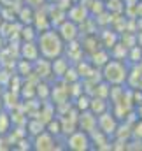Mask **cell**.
I'll list each match as a JSON object with an SVG mask.
<instances>
[{"label": "cell", "mask_w": 142, "mask_h": 151, "mask_svg": "<svg viewBox=\"0 0 142 151\" xmlns=\"http://www.w3.org/2000/svg\"><path fill=\"white\" fill-rule=\"evenodd\" d=\"M35 42L39 47V55L49 62L65 53V40L60 37L56 28H47V30L39 32Z\"/></svg>", "instance_id": "1"}, {"label": "cell", "mask_w": 142, "mask_h": 151, "mask_svg": "<svg viewBox=\"0 0 142 151\" xmlns=\"http://www.w3.org/2000/svg\"><path fill=\"white\" fill-rule=\"evenodd\" d=\"M102 69V81H105L107 84L110 86H116V84H125L126 83V77H128V65L123 62V60H116V58H110L105 65L100 67Z\"/></svg>", "instance_id": "2"}, {"label": "cell", "mask_w": 142, "mask_h": 151, "mask_svg": "<svg viewBox=\"0 0 142 151\" xmlns=\"http://www.w3.org/2000/svg\"><path fill=\"white\" fill-rule=\"evenodd\" d=\"M65 146L67 150L72 151H88V150H93L91 146V139H90V134L82 132V130H74L72 134L67 135L65 139Z\"/></svg>", "instance_id": "3"}, {"label": "cell", "mask_w": 142, "mask_h": 151, "mask_svg": "<svg viewBox=\"0 0 142 151\" xmlns=\"http://www.w3.org/2000/svg\"><path fill=\"white\" fill-rule=\"evenodd\" d=\"M118 123H119V119L110 113L109 109L97 116V128H98L100 132H104L105 135H109V137L114 135V132H116V128H118Z\"/></svg>", "instance_id": "4"}, {"label": "cell", "mask_w": 142, "mask_h": 151, "mask_svg": "<svg viewBox=\"0 0 142 151\" xmlns=\"http://www.w3.org/2000/svg\"><path fill=\"white\" fill-rule=\"evenodd\" d=\"M32 148L37 151H51V150H56V137L51 135L47 130L40 132L39 135H35V139L32 141Z\"/></svg>", "instance_id": "5"}, {"label": "cell", "mask_w": 142, "mask_h": 151, "mask_svg": "<svg viewBox=\"0 0 142 151\" xmlns=\"http://www.w3.org/2000/svg\"><path fill=\"white\" fill-rule=\"evenodd\" d=\"M56 32L60 34V37L63 39L65 42L75 40V39L79 37V27H77V23H74L70 19H63V21L56 27Z\"/></svg>", "instance_id": "6"}, {"label": "cell", "mask_w": 142, "mask_h": 151, "mask_svg": "<svg viewBox=\"0 0 142 151\" xmlns=\"http://www.w3.org/2000/svg\"><path fill=\"white\" fill-rule=\"evenodd\" d=\"M77 128L82 130V132H86V134L93 132L97 128V114H93L90 109L81 111L79 116H77Z\"/></svg>", "instance_id": "7"}, {"label": "cell", "mask_w": 142, "mask_h": 151, "mask_svg": "<svg viewBox=\"0 0 142 151\" xmlns=\"http://www.w3.org/2000/svg\"><path fill=\"white\" fill-rule=\"evenodd\" d=\"M90 18V11L86 5L82 4H75V5H70L69 7V19L74 21V23H84L86 19Z\"/></svg>", "instance_id": "8"}, {"label": "cell", "mask_w": 142, "mask_h": 151, "mask_svg": "<svg viewBox=\"0 0 142 151\" xmlns=\"http://www.w3.org/2000/svg\"><path fill=\"white\" fill-rule=\"evenodd\" d=\"M21 56H23L25 62H35L37 58L40 56L35 40H25L21 44Z\"/></svg>", "instance_id": "9"}, {"label": "cell", "mask_w": 142, "mask_h": 151, "mask_svg": "<svg viewBox=\"0 0 142 151\" xmlns=\"http://www.w3.org/2000/svg\"><path fill=\"white\" fill-rule=\"evenodd\" d=\"M69 67H70V63L63 56H58V58L51 60V72L56 76V77H63Z\"/></svg>", "instance_id": "10"}, {"label": "cell", "mask_w": 142, "mask_h": 151, "mask_svg": "<svg viewBox=\"0 0 142 151\" xmlns=\"http://www.w3.org/2000/svg\"><path fill=\"white\" fill-rule=\"evenodd\" d=\"M90 111L93 114H102L104 111H107L109 109V102H107V99H102V97H91L90 99V107H88Z\"/></svg>", "instance_id": "11"}, {"label": "cell", "mask_w": 142, "mask_h": 151, "mask_svg": "<svg viewBox=\"0 0 142 151\" xmlns=\"http://www.w3.org/2000/svg\"><path fill=\"white\" fill-rule=\"evenodd\" d=\"M109 60H110V55H109V51L105 47H98L97 51L91 53V65L102 67V65H105Z\"/></svg>", "instance_id": "12"}, {"label": "cell", "mask_w": 142, "mask_h": 151, "mask_svg": "<svg viewBox=\"0 0 142 151\" xmlns=\"http://www.w3.org/2000/svg\"><path fill=\"white\" fill-rule=\"evenodd\" d=\"M11 125H12V118L9 116V113L0 111V135H5L11 130Z\"/></svg>", "instance_id": "13"}, {"label": "cell", "mask_w": 142, "mask_h": 151, "mask_svg": "<svg viewBox=\"0 0 142 151\" xmlns=\"http://www.w3.org/2000/svg\"><path fill=\"white\" fill-rule=\"evenodd\" d=\"M27 128H28V132L35 137V135L40 134V132L46 130V123H42L40 119H30V121L27 123Z\"/></svg>", "instance_id": "14"}, {"label": "cell", "mask_w": 142, "mask_h": 151, "mask_svg": "<svg viewBox=\"0 0 142 151\" xmlns=\"http://www.w3.org/2000/svg\"><path fill=\"white\" fill-rule=\"evenodd\" d=\"M46 130H47L51 135H55V137L62 135V125H60V119H49V121H46Z\"/></svg>", "instance_id": "15"}, {"label": "cell", "mask_w": 142, "mask_h": 151, "mask_svg": "<svg viewBox=\"0 0 142 151\" xmlns=\"http://www.w3.org/2000/svg\"><path fill=\"white\" fill-rule=\"evenodd\" d=\"M132 139H139L142 141V119H135V123L132 125Z\"/></svg>", "instance_id": "16"}, {"label": "cell", "mask_w": 142, "mask_h": 151, "mask_svg": "<svg viewBox=\"0 0 142 151\" xmlns=\"http://www.w3.org/2000/svg\"><path fill=\"white\" fill-rule=\"evenodd\" d=\"M133 113L137 114L139 119H142V102L141 104H137V106H133Z\"/></svg>", "instance_id": "17"}, {"label": "cell", "mask_w": 142, "mask_h": 151, "mask_svg": "<svg viewBox=\"0 0 142 151\" xmlns=\"http://www.w3.org/2000/svg\"><path fill=\"white\" fill-rule=\"evenodd\" d=\"M46 0H27V4L30 5V7H39V5H42Z\"/></svg>", "instance_id": "18"}]
</instances>
